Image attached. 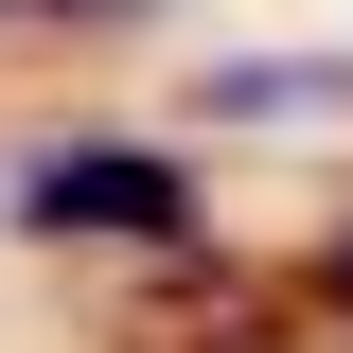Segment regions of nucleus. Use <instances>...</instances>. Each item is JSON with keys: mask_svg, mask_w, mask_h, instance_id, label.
<instances>
[{"mask_svg": "<svg viewBox=\"0 0 353 353\" xmlns=\"http://www.w3.org/2000/svg\"><path fill=\"white\" fill-rule=\"evenodd\" d=\"M194 106L212 124H353V53H212Z\"/></svg>", "mask_w": 353, "mask_h": 353, "instance_id": "f03ea898", "label": "nucleus"}, {"mask_svg": "<svg viewBox=\"0 0 353 353\" xmlns=\"http://www.w3.org/2000/svg\"><path fill=\"white\" fill-rule=\"evenodd\" d=\"M0 230L18 248H194L212 230V194H194V159H159V141H36V159H0Z\"/></svg>", "mask_w": 353, "mask_h": 353, "instance_id": "f257e3e1", "label": "nucleus"}, {"mask_svg": "<svg viewBox=\"0 0 353 353\" xmlns=\"http://www.w3.org/2000/svg\"><path fill=\"white\" fill-rule=\"evenodd\" d=\"M301 301H318V318H353V212H336V230L301 248Z\"/></svg>", "mask_w": 353, "mask_h": 353, "instance_id": "20e7f679", "label": "nucleus"}, {"mask_svg": "<svg viewBox=\"0 0 353 353\" xmlns=\"http://www.w3.org/2000/svg\"><path fill=\"white\" fill-rule=\"evenodd\" d=\"M159 0H0V36H141Z\"/></svg>", "mask_w": 353, "mask_h": 353, "instance_id": "7ed1b4c3", "label": "nucleus"}]
</instances>
